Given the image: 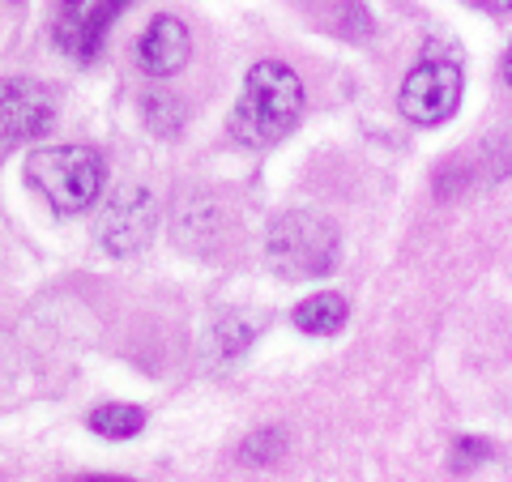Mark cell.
<instances>
[{
  "label": "cell",
  "instance_id": "4fadbf2b",
  "mask_svg": "<svg viewBox=\"0 0 512 482\" xmlns=\"http://www.w3.org/2000/svg\"><path fill=\"white\" fill-rule=\"evenodd\" d=\"M487 167H491V175H512V124L500 128V133H491V141H487Z\"/></svg>",
  "mask_w": 512,
  "mask_h": 482
},
{
  "label": "cell",
  "instance_id": "52a82bcc",
  "mask_svg": "<svg viewBox=\"0 0 512 482\" xmlns=\"http://www.w3.org/2000/svg\"><path fill=\"white\" fill-rule=\"evenodd\" d=\"M52 120H56L52 90L35 82V77H9L5 94H0V133H5V146L43 137L52 128Z\"/></svg>",
  "mask_w": 512,
  "mask_h": 482
},
{
  "label": "cell",
  "instance_id": "8fae6325",
  "mask_svg": "<svg viewBox=\"0 0 512 482\" xmlns=\"http://www.w3.org/2000/svg\"><path fill=\"white\" fill-rule=\"evenodd\" d=\"M282 453H286V431L282 427H261V431H252V436L244 440V448H239V461L274 465Z\"/></svg>",
  "mask_w": 512,
  "mask_h": 482
},
{
  "label": "cell",
  "instance_id": "8992f818",
  "mask_svg": "<svg viewBox=\"0 0 512 482\" xmlns=\"http://www.w3.org/2000/svg\"><path fill=\"white\" fill-rule=\"evenodd\" d=\"M124 9H128V0H64L52 39H56V47L64 56L90 64L103 52L107 30Z\"/></svg>",
  "mask_w": 512,
  "mask_h": 482
},
{
  "label": "cell",
  "instance_id": "9a60e30c",
  "mask_svg": "<svg viewBox=\"0 0 512 482\" xmlns=\"http://www.w3.org/2000/svg\"><path fill=\"white\" fill-rule=\"evenodd\" d=\"M500 77H504V86L512 90V43H508V52H504V64H500Z\"/></svg>",
  "mask_w": 512,
  "mask_h": 482
},
{
  "label": "cell",
  "instance_id": "5b68a950",
  "mask_svg": "<svg viewBox=\"0 0 512 482\" xmlns=\"http://www.w3.org/2000/svg\"><path fill=\"white\" fill-rule=\"evenodd\" d=\"M154 197L141 184H120L99 214V239L111 256H133L154 235Z\"/></svg>",
  "mask_w": 512,
  "mask_h": 482
},
{
  "label": "cell",
  "instance_id": "2e32d148",
  "mask_svg": "<svg viewBox=\"0 0 512 482\" xmlns=\"http://www.w3.org/2000/svg\"><path fill=\"white\" fill-rule=\"evenodd\" d=\"M77 482H133V478H116V474H86V478H77Z\"/></svg>",
  "mask_w": 512,
  "mask_h": 482
},
{
  "label": "cell",
  "instance_id": "3957f363",
  "mask_svg": "<svg viewBox=\"0 0 512 482\" xmlns=\"http://www.w3.org/2000/svg\"><path fill=\"white\" fill-rule=\"evenodd\" d=\"M26 180L56 214H82L103 192L107 167L90 146H43L26 158Z\"/></svg>",
  "mask_w": 512,
  "mask_h": 482
},
{
  "label": "cell",
  "instance_id": "5bb4252c",
  "mask_svg": "<svg viewBox=\"0 0 512 482\" xmlns=\"http://www.w3.org/2000/svg\"><path fill=\"white\" fill-rule=\"evenodd\" d=\"M474 9H483V13H495V18H504V13H512V0H470Z\"/></svg>",
  "mask_w": 512,
  "mask_h": 482
},
{
  "label": "cell",
  "instance_id": "6da1fadb",
  "mask_svg": "<svg viewBox=\"0 0 512 482\" xmlns=\"http://www.w3.org/2000/svg\"><path fill=\"white\" fill-rule=\"evenodd\" d=\"M303 111V82L291 64L261 60L252 64L239 90V103L231 111V133L244 146H274L295 128Z\"/></svg>",
  "mask_w": 512,
  "mask_h": 482
},
{
  "label": "cell",
  "instance_id": "7c38bea8",
  "mask_svg": "<svg viewBox=\"0 0 512 482\" xmlns=\"http://www.w3.org/2000/svg\"><path fill=\"white\" fill-rule=\"evenodd\" d=\"M487 457H491V444L483 436H461V440H453V453H448V470L470 474L474 465H483Z\"/></svg>",
  "mask_w": 512,
  "mask_h": 482
},
{
  "label": "cell",
  "instance_id": "ba28073f",
  "mask_svg": "<svg viewBox=\"0 0 512 482\" xmlns=\"http://www.w3.org/2000/svg\"><path fill=\"white\" fill-rule=\"evenodd\" d=\"M188 52H192L188 26L180 18H171V13H158V18L146 26L141 43H137V60H141V69H146L150 77L180 73L188 64Z\"/></svg>",
  "mask_w": 512,
  "mask_h": 482
},
{
  "label": "cell",
  "instance_id": "30bf717a",
  "mask_svg": "<svg viewBox=\"0 0 512 482\" xmlns=\"http://www.w3.org/2000/svg\"><path fill=\"white\" fill-rule=\"evenodd\" d=\"M146 427V414L141 406H128V401H107V406L90 410V431H99L107 440H128Z\"/></svg>",
  "mask_w": 512,
  "mask_h": 482
},
{
  "label": "cell",
  "instance_id": "9c48e42d",
  "mask_svg": "<svg viewBox=\"0 0 512 482\" xmlns=\"http://www.w3.org/2000/svg\"><path fill=\"white\" fill-rule=\"evenodd\" d=\"M346 316H350V308H346V299L338 291H320V295L303 299L291 320H295V329H303V333L329 337V333H338L346 325Z\"/></svg>",
  "mask_w": 512,
  "mask_h": 482
},
{
  "label": "cell",
  "instance_id": "277c9868",
  "mask_svg": "<svg viewBox=\"0 0 512 482\" xmlns=\"http://www.w3.org/2000/svg\"><path fill=\"white\" fill-rule=\"evenodd\" d=\"M461 86L466 82H461V64L457 60L427 56L406 73L402 90H397V111H402L410 124H419V128L444 124L461 103Z\"/></svg>",
  "mask_w": 512,
  "mask_h": 482
},
{
  "label": "cell",
  "instance_id": "7a4b0ae2",
  "mask_svg": "<svg viewBox=\"0 0 512 482\" xmlns=\"http://www.w3.org/2000/svg\"><path fill=\"white\" fill-rule=\"evenodd\" d=\"M342 256V235L333 218L316 210H291L269 222L265 231V265L286 282L325 278Z\"/></svg>",
  "mask_w": 512,
  "mask_h": 482
}]
</instances>
